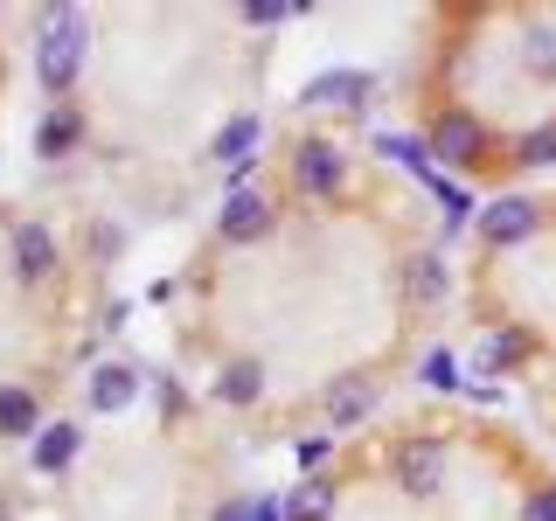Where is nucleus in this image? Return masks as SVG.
Instances as JSON below:
<instances>
[{
	"label": "nucleus",
	"mask_w": 556,
	"mask_h": 521,
	"mask_svg": "<svg viewBox=\"0 0 556 521\" xmlns=\"http://www.w3.org/2000/svg\"><path fill=\"white\" fill-rule=\"evenodd\" d=\"M84 49H91V14L84 8H42L35 14V84L49 104H70L84 77Z\"/></svg>",
	"instance_id": "f257e3e1"
},
{
	"label": "nucleus",
	"mask_w": 556,
	"mask_h": 521,
	"mask_svg": "<svg viewBox=\"0 0 556 521\" xmlns=\"http://www.w3.org/2000/svg\"><path fill=\"white\" fill-rule=\"evenodd\" d=\"M425 147H431V161H445L452 174H473V167L494 161V132H486V118L473 104H439L431 126H425Z\"/></svg>",
	"instance_id": "f03ea898"
},
{
	"label": "nucleus",
	"mask_w": 556,
	"mask_h": 521,
	"mask_svg": "<svg viewBox=\"0 0 556 521\" xmlns=\"http://www.w3.org/2000/svg\"><path fill=\"white\" fill-rule=\"evenodd\" d=\"M445 473H452V445L439 439V431H410V439L390 452V480H396V494H404V500L445 494Z\"/></svg>",
	"instance_id": "7ed1b4c3"
},
{
	"label": "nucleus",
	"mask_w": 556,
	"mask_h": 521,
	"mask_svg": "<svg viewBox=\"0 0 556 521\" xmlns=\"http://www.w3.org/2000/svg\"><path fill=\"white\" fill-rule=\"evenodd\" d=\"M208 161L223 167V195H230V188H251L257 161H265V118H257V112L223 118L216 139H208Z\"/></svg>",
	"instance_id": "20e7f679"
},
{
	"label": "nucleus",
	"mask_w": 556,
	"mask_h": 521,
	"mask_svg": "<svg viewBox=\"0 0 556 521\" xmlns=\"http://www.w3.org/2000/svg\"><path fill=\"white\" fill-rule=\"evenodd\" d=\"M543 223H549V208L535 202V195H494L480 208V243L486 251H515V243H529V237H543Z\"/></svg>",
	"instance_id": "39448f33"
},
{
	"label": "nucleus",
	"mask_w": 556,
	"mask_h": 521,
	"mask_svg": "<svg viewBox=\"0 0 556 521\" xmlns=\"http://www.w3.org/2000/svg\"><path fill=\"white\" fill-rule=\"evenodd\" d=\"M369 98H376V69L341 63V69H320V77H306L292 104H300V112H369Z\"/></svg>",
	"instance_id": "423d86ee"
},
{
	"label": "nucleus",
	"mask_w": 556,
	"mask_h": 521,
	"mask_svg": "<svg viewBox=\"0 0 556 521\" xmlns=\"http://www.w3.org/2000/svg\"><path fill=\"white\" fill-rule=\"evenodd\" d=\"M292 188L313 195V202H334L348 188V153L334 139H300V147H292Z\"/></svg>",
	"instance_id": "0eeeda50"
},
{
	"label": "nucleus",
	"mask_w": 556,
	"mask_h": 521,
	"mask_svg": "<svg viewBox=\"0 0 556 521\" xmlns=\"http://www.w3.org/2000/svg\"><path fill=\"white\" fill-rule=\"evenodd\" d=\"M8 257H14V278H22V285H49L56 265H63V243H56L49 223L22 216V223H8Z\"/></svg>",
	"instance_id": "6e6552de"
},
{
	"label": "nucleus",
	"mask_w": 556,
	"mask_h": 521,
	"mask_svg": "<svg viewBox=\"0 0 556 521\" xmlns=\"http://www.w3.org/2000/svg\"><path fill=\"white\" fill-rule=\"evenodd\" d=\"M271 223H278V202L265 195V188H230L223 208H216V237L223 243H257Z\"/></svg>",
	"instance_id": "1a4fd4ad"
},
{
	"label": "nucleus",
	"mask_w": 556,
	"mask_h": 521,
	"mask_svg": "<svg viewBox=\"0 0 556 521\" xmlns=\"http://www.w3.org/2000/svg\"><path fill=\"white\" fill-rule=\"evenodd\" d=\"M376 404H382V390H376L369 376H334L320 390V417L334 424V439H341V431H355V424H369Z\"/></svg>",
	"instance_id": "9d476101"
},
{
	"label": "nucleus",
	"mask_w": 556,
	"mask_h": 521,
	"mask_svg": "<svg viewBox=\"0 0 556 521\" xmlns=\"http://www.w3.org/2000/svg\"><path fill=\"white\" fill-rule=\"evenodd\" d=\"M139 376L132 361H91V376H84V404H91L98 417H118V410H132L139 404Z\"/></svg>",
	"instance_id": "9b49d317"
},
{
	"label": "nucleus",
	"mask_w": 556,
	"mask_h": 521,
	"mask_svg": "<svg viewBox=\"0 0 556 521\" xmlns=\"http://www.w3.org/2000/svg\"><path fill=\"white\" fill-rule=\"evenodd\" d=\"M77 452H84V424H70V417H56V424H42L28 439V466L42 480H56V473H70L77 466Z\"/></svg>",
	"instance_id": "f8f14e48"
},
{
	"label": "nucleus",
	"mask_w": 556,
	"mask_h": 521,
	"mask_svg": "<svg viewBox=\"0 0 556 521\" xmlns=\"http://www.w3.org/2000/svg\"><path fill=\"white\" fill-rule=\"evenodd\" d=\"M257 396H265V361L257 355H230L216 369V382H208V404H223V410H251Z\"/></svg>",
	"instance_id": "ddd939ff"
},
{
	"label": "nucleus",
	"mask_w": 556,
	"mask_h": 521,
	"mask_svg": "<svg viewBox=\"0 0 556 521\" xmlns=\"http://www.w3.org/2000/svg\"><path fill=\"white\" fill-rule=\"evenodd\" d=\"M404 300H410V306H425V313L452 300V265H445V243H439V251H417L410 265H404Z\"/></svg>",
	"instance_id": "4468645a"
},
{
	"label": "nucleus",
	"mask_w": 556,
	"mask_h": 521,
	"mask_svg": "<svg viewBox=\"0 0 556 521\" xmlns=\"http://www.w3.org/2000/svg\"><path fill=\"white\" fill-rule=\"evenodd\" d=\"M529 327H494V334H486L480 347H473V369L486 376V382H501V376H515L521 361H529Z\"/></svg>",
	"instance_id": "2eb2a0df"
},
{
	"label": "nucleus",
	"mask_w": 556,
	"mask_h": 521,
	"mask_svg": "<svg viewBox=\"0 0 556 521\" xmlns=\"http://www.w3.org/2000/svg\"><path fill=\"white\" fill-rule=\"evenodd\" d=\"M84 139V112L77 104H49L42 118H35V161H70Z\"/></svg>",
	"instance_id": "dca6fc26"
},
{
	"label": "nucleus",
	"mask_w": 556,
	"mask_h": 521,
	"mask_svg": "<svg viewBox=\"0 0 556 521\" xmlns=\"http://www.w3.org/2000/svg\"><path fill=\"white\" fill-rule=\"evenodd\" d=\"M376 153H382V161H396L417 188L439 174V161H431V147H425V132H376Z\"/></svg>",
	"instance_id": "f3484780"
},
{
	"label": "nucleus",
	"mask_w": 556,
	"mask_h": 521,
	"mask_svg": "<svg viewBox=\"0 0 556 521\" xmlns=\"http://www.w3.org/2000/svg\"><path fill=\"white\" fill-rule=\"evenodd\" d=\"M425 188H431V202H439V216H445V243L459 237V230H473V223H480V208H473V195H466V181H452L445 167L431 174Z\"/></svg>",
	"instance_id": "a211bd4d"
},
{
	"label": "nucleus",
	"mask_w": 556,
	"mask_h": 521,
	"mask_svg": "<svg viewBox=\"0 0 556 521\" xmlns=\"http://www.w3.org/2000/svg\"><path fill=\"white\" fill-rule=\"evenodd\" d=\"M42 431V404L28 382H0V439H35Z\"/></svg>",
	"instance_id": "6ab92c4d"
},
{
	"label": "nucleus",
	"mask_w": 556,
	"mask_h": 521,
	"mask_svg": "<svg viewBox=\"0 0 556 521\" xmlns=\"http://www.w3.org/2000/svg\"><path fill=\"white\" fill-rule=\"evenodd\" d=\"M508 167H556V118H535L529 132H515V147H508Z\"/></svg>",
	"instance_id": "aec40b11"
},
{
	"label": "nucleus",
	"mask_w": 556,
	"mask_h": 521,
	"mask_svg": "<svg viewBox=\"0 0 556 521\" xmlns=\"http://www.w3.org/2000/svg\"><path fill=\"white\" fill-rule=\"evenodd\" d=\"M417 382H425L431 396H459V390H466V361L452 355V347H425V361H417Z\"/></svg>",
	"instance_id": "412c9836"
},
{
	"label": "nucleus",
	"mask_w": 556,
	"mask_h": 521,
	"mask_svg": "<svg viewBox=\"0 0 556 521\" xmlns=\"http://www.w3.org/2000/svg\"><path fill=\"white\" fill-rule=\"evenodd\" d=\"M286 521H334V486H327V480H300L286 494Z\"/></svg>",
	"instance_id": "4be33fe9"
},
{
	"label": "nucleus",
	"mask_w": 556,
	"mask_h": 521,
	"mask_svg": "<svg viewBox=\"0 0 556 521\" xmlns=\"http://www.w3.org/2000/svg\"><path fill=\"white\" fill-rule=\"evenodd\" d=\"M521 69H529L535 84L556 77V28L549 22H529V42H521Z\"/></svg>",
	"instance_id": "5701e85b"
},
{
	"label": "nucleus",
	"mask_w": 556,
	"mask_h": 521,
	"mask_svg": "<svg viewBox=\"0 0 556 521\" xmlns=\"http://www.w3.org/2000/svg\"><path fill=\"white\" fill-rule=\"evenodd\" d=\"M292 459H300V473H320V466L334 459V431H306V439L292 445Z\"/></svg>",
	"instance_id": "b1692460"
},
{
	"label": "nucleus",
	"mask_w": 556,
	"mask_h": 521,
	"mask_svg": "<svg viewBox=\"0 0 556 521\" xmlns=\"http://www.w3.org/2000/svg\"><path fill=\"white\" fill-rule=\"evenodd\" d=\"M243 22L251 28H286V22H300V8H243Z\"/></svg>",
	"instance_id": "393cba45"
},
{
	"label": "nucleus",
	"mask_w": 556,
	"mask_h": 521,
	"mask_svg": "<svg viewBox=\"0 0 556 521\" xmlns=\"http://www.w3.org/2000/svg\"><path fill=\"white\" fill-rule=\"evenodd\" d=\"M521 521H556V486H535L529 508H521Z\"/></svg>",
	"instance_id": "a878e982"
},
{
	"label": "nucleus",
	"mask_w": 556,
	"mask_h": 521,
	"mask_svg": "<svg viewBox=\"0 0 556 521\" xmlns=\"http://www.w3.org/2000/svg\"><path fill=\"white\" fill-rule=\"evenodd\" d=\"M251 521H286V494H251Z\"/></svg>",
	"instance_id": "bb28decb"
},
{
	"label": "nucleus",
	"mask_w": 556,
	"mask_h": 521,
	"mask_svg": "<svg viewBox=\"0 0 556 521\" xmlns=\"http://www.w3.org/2000/svg\"><path fill=\"white\" fill-rule=\"evenodd\" d=\"M126 320H132V300H112V306H104V320H98V334L112 341V334H118V327H126Z\"/></svg>",
	"instance_id": "cd10ccee"
},
{
	"label": "nucleus",
	"mask_w": 556,
	"mask_h": 521,
	"mask_svg": "<svg viewBox=\"0 0 556 521\" xmlns=\"http://www.w3.org/2000/svg\"><path fill=\"white\" fill-rule=\"evenodd\" d=\"M459 396H466V404H480V410H486V404H501V390H494V382H486V376H473V382H466Z\"/></svg>",
	"instance_id": "c85d7f7f"
},
{
	"label": "nucleus",
	"mask_w": 556,
	"mask_h": 521,
	"mask_svg": "<svg viewBox=\"0 0 556 521\" xmlns=\"http://www.w3.org/2000/svg\"><path fill=\"white\" fill-rule=\"evenodd\" d=\"M153 396H161V417H181L188 410V396L174 390V382H153Z\"/></svg>",
	"instance_id": "c756f323"
},
{
	"label": "nucleus",
	"mask_w": 556,
	"mask_h": 521,
	"mask_svg": "<svg viewBox=\"0 0 556 521\" xmlns=\"http://www.w3.org/2000/svg\"><path fill=\"white\" fill-rule=\"evenodd\" d=\"M118 243H126V237H118L112 223H98V230H91V251H98V257H118Z\"/></svg>",
	"instance_id": "7c9ffc66"
},
{
	"label": "nucleus",
	"mask_w": 556,
	"mask_h": 521,
	"mask_svg": "<svg viewBox=\"0 0 556 521\" xmlns=\"http://www.w3.org/2000/svg\"><path fill=\"white\" fill-rule=\"evenodd\" d=\"M208 521H251V494H230V500H223V508L208 514Z\"/></svg>",
	"instance_id": "2f4dec72"
},
{
	"label": "nucleus",
	"mask_w": 556,
	"mask_h": 521,
	"mask_svg": "<svg viewBox=\"0 0 556 521\" xmlns=\"http://www.w3.org/2000/svg\"><path fill=\"white\" fill-rule=\"evenodd\" d=\"M147 300H153V306H174V300H181V285H174V278H153Z\"/></svg>",
	"instance_id": "473e14b6"
}]
</instances>
